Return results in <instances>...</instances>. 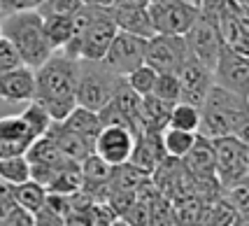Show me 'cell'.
Returning <instances> with one entry per match:
<instances>
[{
  "label": "cell",
  "instance_id": "7c38bea8",
  "mask_svg": "<svg viewBox=\"0 0 249 226\" xmlns=\"http://www.w3.org/2000/svg\"><path fill=\"white\" fill-rule=\"evenodd\" d=\"M214 84H221L245 96L249 91V56L224 44L217 63H214Z\"/></svg>",
  "mask_w": 249,
  "mask_h": 226
},
{
  "label": "cell",
  "instance_id": "cb8c5ba5",
  "mask_svg": "<svg viewBox=\"0 0 249 226\" xmlns=\"http://www.w3.org/2000/svg\"><path fill=\"white\" fill-rule=\"evenodd\" d=\"M147 177H152V175H147V172H142L140 168H135L130 161H124L119 166H112V170H109V189H124V191H135L138 187H140Z\"/></svg>",
  "mask_w": 249,
  "mask_h": 226
},
{
  "label": "cell",
  "instance_id": "ac0fdd59",
  "mask_svg": "<svg viewBox=\"0 0 249 226\" xmlns=\"http://www.w3.org/2000/svg\"><path fill=\"white\" fill-rule=\"evenodd\" d=\"M109 14L119 31L133 33L140 38H152L154 26L147 7H126V5H109Z\"/></svg>",
  "mask_w": 249,
  "mask_h": 226
},
{
  "label": "cell",
  "instance_id": "52a82bcc",
  "mask_svg": "<svg viewBox=\"0 0 249 226\" xmlns=\"http://www.w3.org/2000/svg\"><path fill=\"white\" fill-rule=\"evenodd\" d=\"M154 33L186 35V31L198 19V7L189 0H152L147 5Z\"/></svg>",
  "mask_w": 249,
  "mask_h": 226
},
{
  "label": "cell",
  "instance_id": "60d3db41",
  "mask_svg": "<svg viewBox=\"0 0 249 226\" xmlns=\"http://www.w3.org/2000/svg\"><path fill=\"white\" fill-rule=\"evenodd\" d=\"M235 135H238V138H240L242 142H245V145H249V117L245 119V124L240 126V131L235 133Z\"/></svg>",
  "mask_w": 249,
  "mask_h": 226
},
{
  "label": "cell",
  "instance_id": "ba28073f",
  "mask_svg": "<svg viewBox=\"0 0 249 226\" xmlns=\"http://www.w3.org/2000/svg\"><path fill=\"white\" fill-rule=\"evenodd\" d=\"M186 56H189V47L184 35L154 33L152 38H147L144 63L152 65L156 73H177Z\"/></svg>",
  "mask_w": 249,
  "mask_h": 226
},
{
  "label": "cell",
  "instance_id": "9a60e30c",
  "mask_svg": "<svg viewBox=\"0 0 249 226\" xmlns=\"http://www.w3.org/2000/svg\"><path fill=\"white\" fill-rule=\"evenodd\" d=\"M0 98L7 103H28L35 98V70L28 65L0 73Z\"/></svg>",
  "mask_w": 249,
  "mask_h": 226
},
{
  "label": "cell",
  "instance_id": "7bdbcfd3",
  "mask_svg": "<svg viewBox=\"0 0 249 226\" xmlns=\"http://www.w3.org/2000/svg\"><path fill=\"white\" fill-rule=\"evenodd\" d=\"M189 2H194L196 7H198V5H200V0H189Z\"/></svg>",
  "mask_w": 249,
  "mask_h": 226
},
{
  "label": "cell",
  "instance_id": "e0dca14e",
  "mask_svg": "<svg viewBox=\"0 0 249 226\" xmlns=\"http://www.w3.org/2000/svg\"><path fill=\"white\" fill-rule=\"evenodd\" d=\"M168 154L163 150V142H161V133H154V131H142L140 135L135 138V145H133V151H130V159L128 161L140 168L142 172L152 175L154 168L165 159Z\"/></svg>",
  "mask_w": 249,
  "mask_h": 226
},
{
  "label": "cell",
  "instance_id": "d4e9b609",
  "mask_svg": "<svg viewBox=\"0 0 249 226\" xmlns=\"http://www.w3.org/2000/svg\"><path fill=\"white\" fill-rule=\"evenodd\" d=\"M12 198H14V203H19L21 207H26L28 212L35 215L47 203V189L40 182H35V180H26L21 184H14Z\"/></svg>",
  "mask_w": 249,
  "mask_h": 226
},
{
  "label": "cell",
  "instance_id": "484cf974",
  "mask_svg": "<svg viewBox=\"0 0 249 226\" xmlns=\"http://www.w3.org/2000/svg\"><path fill=\"white\" fill-rule=\"evenodd\" d=\"M196 135L198 133H191V131H182V129H173V126H165L161 131V142L163 150L168 156H177V159H184L186 151L194 147Z\"/></svg>",
  "mask_w": 249,
  "mask_h": 226
},
{
  "label": "cell",
  "instance_id": "f6af8a7d",
  "mask_svg": "<svg viewBox=\"0 0 249 226\" xmlns=\"http://www.w3.org/2000/svg\"><path fill=\"white\" fill-rule=\"evenodd\" d=\"M149 2H152V0H149Z\"/></svg>",
  "mask_w": 249,
  "mask_h": 226
},
{
  "label": "cell",
  "instance_id": "ab89813d",
  "mask_svg": "<svg viewBox=\"0 0 249 226\" xmlns=\"http://www.w3.org/2000/svg\"><path fill=\"white\" fill-rule=\"evenodd\" d=\"M112 5H126V7H147L149 0H112Z\"/></svg>",
  "mask_w": 249,
  "mask_h": 226
},
{
  "label": "cell",
  "instance_id": "30bf717a",
  "mask_svg": "<svg viewBox=\"0 0 249 226\" xmlns=\"http://www.w3.org/2000/svg\"><path fill=\"white\" fill-rule=\"evenodd\" d=\"M179 77V100L191 103L196 108H200L205 103V96L210 91V86L214 84V73L212 68L205 65L200 58H196L191 52L184 58V63L177 70Z\"/></svg>",
  "mask_w": 249,
  "mask_h": 226
},
{
  "label": "cell",
  "instance_id": "b9f144b4",
  "mask_svg": "<svg viewBox=\"0 0 249 226\" xmlns=\"http://www.w3.org/2000/svg\"><path fill=\"white\" fill-rule=\"evenodd\" d=\"M87 5H100V7H107V5H112V0H84Z\"/></svg>",
  "mask_w": 249,
  "mask_h": 226
},
{
  "label": "cell",
  "instance_id": "4316f807",
  "mask_svg": "<svg viewBox=\"0 0 249 226\" xmlns=\"http://www.w3.org/2000/svg\"><path fill=\"white\" fill-rule=\"evenodd\" d=\"M42 26H44V35L49 44L54 47V52L63 49L68 40L72 38L75 26H72V17H42Z\"/></svg>",
  "mask_w": 249,
  "mask_h": 226
},
{
  "label": "cell",
  "instance_id": "74e56055",
  "mask_svg": "<svg viewBox=\"0 0 249 226\" xmlns=\"http://www.w3.org/2000/svg\"><path fill=\"white\" fill-rule=\"evenodd\" d=\"M33 217H35V224H40V226H44V224H47V226H61V224H65L63 217L58 215V212H54V210H52L47 203H44Z\"/></svg>",
  "mask_w": 249,
  "mask_h": 226
},
{
  "label": "cell",
  "instance_id": "836d02e7",
  "mask_svg": "<svg viewBox=\"0 0 249 226\" xmlns=\"http://www.w3.org/2000/svg\"><path fill=\"white\" fill-rule=\"evenodd\" d=\"M152 94L168 100V103H177L179 100V77H177V73H159Z\"/></svg>",
  "mask_w": 249,
  "mask_h": 226
},
{
  "label": "cell",
  "instance_id": "7402d4cb",
  "mask_svg": "<svg viewBox=\"0 0 249 226\" xmlns=\"http://www.w3.org/2000/svg\"><path fill=\"white\" fill-rule=\"evenodd\" d=\"M61 124H63L65 129L75 131L77 135L87 138L89 142L96 140V135L100 133V129H103V121H100L96 110L82 108V105H75V110H72Z\"/></svg>",
  "mask_w": 249,
  "mask_h": 226
},
{
  "label": "cell",
  "instance_id": "5b68a950",
  "mask_svg": "<svg viewBox=\"0 0 249 226\" xmlns=\"http://www.w3.org/2000/svg\"><path fill=\"white\" fill-rule=\"evenodd\" d=\"M124 79L114 70H109L103 61H87L79 58V77H77L75 100L77 105L89 110H103L109 103L112 94L117 91L119 82Z\"/></svg>",
  "mask_w": 249,
  "mask_h": 226
},
{
  "label": "cell",
  "instance_id": "f35d334b",
  "mask_svg": "<svg viewBox=\"0 0 249 226\" xmlns=\"http://www.w3.org/2000/svg\"><path fill=\"white\" fill-rule=\"evenodd\" d=\"M40 5V0H0V14H10V12L21 10H35Z\"/></svg>",
  "mask_w": 249,
  "mask_h": 226
},
{
  "label": "cell",
  "instance_id": "8d00e7d4",
  "mask_svg": "<svg viewBox=\"0 0 249 226\" xmlns=\"http://www.w3.org/2000/svg\"><path fill=\"white\" fill-rule=\"evenodd\" d=\"M2 224H10V226H33V224H35V217H33V212H28L26 207H21L19 203H14V201H12L10 207H7V212H5Z\"/></svg>",
  "mask_w": 249,
  "mask_h": 226
},
{
  "label": "cell",
  "instance_id": "f546056e",
  "mask_svg": "<svg viewBox=\"0 0 249 226\" xmlns=\"http://www.w3.org/2000/svg\"><path fill=\"white\" fill-rule=\"evenodd\" d=\"M156 70H154L152 65L142 63L140 68H135L133 73H128V75L124 77L126 79V84L135 91V94H140V96H149L154 91V84H156Z\"/></svg>",
  "mask_w": 249,
  "mask_h": 226
},
{
  "label": "cell",
  "instance_id": "5bb4252c",
  "mask_svg": "<svg viewBox=\"0 0 249 226\" xmlns=\"http://www.w3.org/2000/svg\"><path fill=\"white\" fill-rule=\"evenodd\" d=\"M35 138L37 135L31 131L28 121L21 114L0 119V156L26 154V150L31 147V142Z\"/></svg>",
  "mask_w": 249,
  "mask_h": 226
},
{
  "label": "cell",
  "instance_id": "277c9868",
  "mask_svg": "<svg viewBox=\"0 0 249 226\" xmlns=\"http://www.w3.org/2000/svg\"><path fill=\"white\" fill-rule=\"evenodd\" d=\"M79 58L68 54H52L40 68H35V100H75Z\"/></svg>",
  "mask_w": 249,
  "mask_h": 226
},
{
  "label": "cell",
  "instance_id": "44dd1931",
  "mask_svg": "<svg viewBox=\"0 0 249 226\" xmlns=\"http://www.w3.org/2000/svg\"><path fill=\"white\" fill-rule=\"evenodd\" d=\"M26 159L31 163H44V166H54V168H61L70 161L63 151L58 150L56 140L49 133H42L31 142V147L26 150Z\"/></svg>",
  "mask_w": 249,
  "mask_h": 226
},
{
  "label": "cell",
  "instance_id": "d6a6232c",
  "mask_svg": "<svg viewBox=\"0 0 249 226\" xmlns=\"http://www.w3.org/2000/svg\"><path fill=\"white\" fill-rule=\"evenodd\" d=\"M221 194L226 196L231 205L238 210L240 217H247L249 215V177L245 180H240V182H233L224 187V191Z\"/></svg>",
  "mask_w": 249,
  "mask_h": 226
},
{
  "label": "cell",
  "instance_id": "d6986e66",
  "mask_svg": "<svg viewBox=\"0 0 249 226\" xmlns=\"http://www.w3.org/2000/svg\"><path fill=\"white\" fill-rule=\"evenodd\" d=\"M47 133L54 138L56 145H58V150L63 151L70 161L79 163L82 159H87L89 154L93 151V142H89L87 138L77 135L75 131L65 129L61 121H52V126H49V131H47Z\"/></svg>",
  "mask_w": 249,
  "mask_h": 226
},
{
  "label": "cell",
  "instance_id": "8992f818",
  "mask_svg": "<svg viewBox=\"0 0 249 226\" xmlns=\"http://www.w3.org/2000/svg\"><path fill=\"white\" fill-rule=\"evenodd\" d=\"M212 145L217 156V180L221 187L249 177V145H245L238 135L212 138Z\"/></svg>",
  "mask_w": 249,
  "mask_h": 226
},
{
  "label": "cell",
  "instance_id": "8fae6325",
  "mask_svg": "<svg viewBox=\"0 0 249 226\" xmlns=\"http://www.w3.org/2000/svg\"><path fill=\"white\" fill-rule=\"evenodd\" d=\"M184 40H186L189 52L214 70V63H217L219 54H221V49H224V38H221V31H219L217 23L210 21L207 17H203V14L198 12V19H196L194 26L186 31Z\"/></svg>",
  "mask_w": 249,
  "mask_h": 226
},
{
  "label": "cell",
  "instance_id": "9c48e42d",
  "mask_svg": "<svg viewBox=\"0 0 249 226\" xmlns=\"http://www.w3.org/2000/svg\"><path fill=\"white\" fill-rule=\"evenodd\" d=\"M144 49H147V38L133 35L126 31H117L114 40L109 44L107 54L103 56V63L117 75L126 77L135 68L144 63Z\"/></svg>",
  "mask_w": 249,
  "mask_h": 226
},
{
  "label": "cell",
  "instance_id": "ffe728a7",
  "mask_svg": "<svg viewBox=\"0 0 249 226\" xmlns=\"http://www.w3.org/2000/svg\"><path fill=\"white\" fill-rule=\"evenodd\" d=\"M175 103H168L163 98L154 96H142L140 103V131H154V133H161L168 126V119H170V110Z\"/></svg>",
  "mask_w": 249,
  "mask_h": 226
},
{
  "label": "cell",
  "instance_id": "3957f363",
  "mask_svg": "<svg viewBox=\"0 0 249 226\" xmlns=\"http://www.w3.org/2000/svg\"><path fill=\"white\" fill-rule=\"evenodd\" d=\"M249 117V105L245 96L231 91L221 84H212L200 105V126L198 133L205 138L235 135Z\"/></svg>",
  "mask_w": 249,
  "mask_h": 226
},
{
  "label": "cell",
  "instance_id": "4fadbf2b",
  "mask_svg": "<svg viewBox=\"0 0 249 226\" xmlns=\"http://www.w3.org/2000/svg\"><path fill=\"white\" fill-rule=\"evenodd\" d=\"M135 133L124 126H103L100 133L93 140V151L103 161H107L109 166H119V163L128 161L133 145H135Z\"/></svg>",
  "mask_w": 249,
  "mask_h": 226
},
{
  "label": "cell",
  "instance_id": "83f0119b",
  "mask_svg": "<svg viewBox=\"0 0 249 226\" xmlns=\"http://www.w3.org/2000/svg\"><path fill=\"white\" fill-rule=\"evenodd\" d=\"M0 180H5L12 187L31 180V161L26 159V154L0 156Z\"/></svg>",
  "mask_w": 249,
  "mask_h": 226
},
{
  "label": "cell",
  "instance_id": "e575fe53",
  "mask_svg": "<svg viewBox=\"0 0 249 226\" xmlns=\"http://www.w3.org/2000/svg\"><path fill=\"white\" fill-rule=\"evenodd\" d=\"M121 222L133 224V226H147V224H152V205L140 203V201H133V205H130L128 210L124 212Z\"/></svg>",
  "mask_w": 249,
  "mask_h": 226
},
{
  "label": "cell",
  "instance_id": "1f68e13d",
  "mask_svg": "<svg viewBox=\"0 0 249 226\" xmlns=\"http://www.w3.org/2000/svg\"><path fill=\"white\" fill-rule=\"evenodd\" d=\"M21 117L28 121V126H31V131L35 133V135L47 133L49 126H52V117L47 114V110L42 108V103H37L35 98L28 100V105H26V110L21 112Z\"/></svg>",
  "mask_w": 249,
  "mask_h": 226
},
{
  "label": "cell",
  "instance_id": "7a4b0ae2",
  "mask_svg": "<svg viewBox=\"0 0 249 226\" xmlns=\"http://www.w3.org/2000/svg\"><path fill=\"white\" fill-rule=\"evenodd\" d=\"M0 35L7 38L21 56L23 65L40 68V65L54 54V47L44 35L42 14L37 10H21L0 14Z\"/></svg>",
  "mask_w": 249,
  "mask_h": 226
},
{
  "label": "cell",
  "instance_id": "ee69618b",
  "mask_svg": "<svg viewBox=\"0 0 249 226\" xmlns=\"http://www.w3.org/2000/svg\"><path fill=\"white\" fill-rule=\"evenodd\" d=\"M245 100H247V105H249V91H247V94H245Z\"/></svg>",
  "mask_w": 249,
  "mask_h": 226
},
{
  "label": "cell",
  "instance_id": "4dcf8cb0",
  "mask_svg": "<svg viewBox=\"0 0 249 226\" xmlns=\"http://www.w3.org/2000/svg\"><path fill=\"white\" fill-rule=\"evenodd\" d=\"M84 7V0H40L35 10L42 17H75Z\"/></svg>",
  "mask_w": 249,
  "mask_h": 226
},
{
  "label": "cell",
  "instance_id": "6da1fadb",
  "mask_svg": "<svg viewBox=\"0 0 249 226\" xmlns=\"http://www.w3.org/2000/svg\"><path fill=\"white\" fill-rule=\"evenodd\" d=\"M72 26H75L72 38L58 52L72 58H87V61H103V56L107 54L109 44L119 31L109 14V5L100 7V5H87V2L72 17Z\"/></svg>",
  "mask_w": 249,
  "mask_h": 226
},
{
  "label": "cell",
  "instance_id": "f1b7e54d",
  "mask_svg": "<svg viewBox=\"0 0 249 226\" xmlns=\"http://www.w3.org/2000/svg\"><path fill=\"white\" fill-rule=\"evenodd\" d=\"M168 126L198 133V126H200V108H196L191 103H184V100H177L173 105V110H170Z\"/></svg>",
  "mask_w": 249,
  "mask_h": 226
},
{
  "label": "cell",
  "instance_id": "603a6c76",
  "mask_svg": "<svg viewBox=\"0 0 249 226\" xmlns=\"http://www.w3.org/2000/svg\"><path fill=\"white\" fill-rule=\"evenodd\" d=\"M109 103L119 110L121 114H126V117H128L135 126H138V131H140V103H142V96H140V94H135V91L126 84V79H121V82H119L117 91H114V94H112V98H109ZM140 133H142V131H140Z\"/></svg>",
  "mask_w": 249,
  "mask_h": 226
},
{
  "label": "cell",
  "instance_id": "2e32d148",
  "mask_svg": "<svg viewBox=\"0 0 249 226\" xmlns=\"http://www.w3.org/2000/svg\"><path fill=\"white\" fill-rule=\"evenodd\" d=\"M182 163L194 175V180H217V156H214L212 138H205L198 133L194 147L186 151Z\"/></svg>",
  "mask_w": 249,
  "mask_h": 226
},
{
  "label": "cell",
  "instance_id": "d590c367",
  "mask_svg": "<svg viewBox=\"0 0 249 226\" xmlns=\"http://www.w3.org/2000/svg\"><path fill=\"white\" fill-rule=\"evenodd\" d=\"M19 65H23V61L19 56V52H17V47L7 38L0 35V73H7V70L19 68Z\"/></svg>",
  "mask_w": 249,
  "mask_h": 226
}]
</instances>
